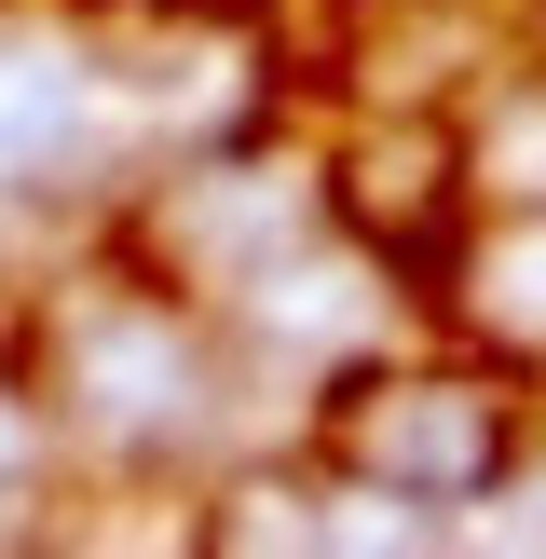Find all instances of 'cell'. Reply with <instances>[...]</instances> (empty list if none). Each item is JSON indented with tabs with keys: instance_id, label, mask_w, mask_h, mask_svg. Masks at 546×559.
I'll return each mask as SVG.
<instances>
[{
	"instance_id": "cell-3",
	"label": "cell",
	"mask_w": 546,
	"mask_h": 559,
	"mask_svg": "<svg viewBox=\"0 0 546 559\" xmlns=\"http://www.w3.org/2000/svg\"><path fill=\"white\" fill-rule=\"evenodd\" d=\"M451 178H464V151H437V136H369V164H355V218L396 233V246H437Z\"/></svg>"
},
{
	"instance_id": "cell-1",
	"label": "cell",
	"mask_w": 546,
	"mask_h": 559,
	"mask_svg": "<svg viewBox=\"0 0 546 559\" xmlns=\"http://www.w3.org/2000/svg\"><path fill=\"white\" fill-rule=\"evenodd\" d=\"M355 451H369V478H396L410 506H478L519 437H506V396H491V382H382L369 424H355Z\"/></svg>"
},
{
	"instance_id": "cell-4",
	"label": "cell",
	"mask_w": 546,
	"mask_h": 559,
	"mask_svg": "<svg viewBox=\"0 0 546 559\" xmlns=\"http://www.w3.org/2000/svg\"><path fill=\"white\" fill-rule=\"evenodd\" d=\"M491 491H506V533H519V546H546V464H519V451H506V478H491Z\"/></svg>"
},
{
	"instance_id": "cell-2",
	"label": "cell",
	"mask_w": 546,
	"mask_h": 559,
	"mask_svg": "<svg viewBox=\"0 0 546 559\" xmlns=\"http://www.w3.org/2000/svg\"><path fill=\"white\" fill-rule=\"evenodd\" d=\"M464 191L506 218H546V69H506L464 123Z\"/></svg>"
}]
</instances>
